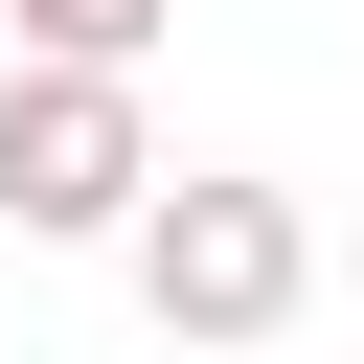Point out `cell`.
<instances>
[{
    "label": "cell",
    "instance_id": "cell-3",
    "mask_svg": "<svg viewBox=\"0 0 364 364\" xmlns=\"http://www.w3.org/2000/svg\"><path fill=\"white\" fill-rule=\"evenodd\" d=\"M159 23H182V0H0V46H23V68H114V91L159 68Z\"/></svg>",
    "mask_w": 364,
    "mask_h": 364
},
{
    "label": "cell",
    "instance_id": "cell-2",
    "mask_svg": "<svg viewBox=\"0 0 364 364\" xmlns=\"http://www.w3.org/2000/svg\"><path fill=\"white\" fill-rule=\"evenodd\" d=\"M136 205H159V114H136L114 68H0V228L114 250Z\"/></svg>",
    "mask_w": 364,
    "mask_h": 364
},
{
    "label": "cell",
    "instance_id": "cell-1",
    "mask_svg": "<svg viewBox=\"0 0 364 364\" xmlns=\"http://www.w3.org/2000/svg\"><path fill=\"white\" fill-rule=\"evenodd\" d=\"M114 250H136V318H159V341H273V318L318 296L296 182H250V159H159V205H136Z\"/></svg>",
    "mask_w": 364,
    "mask_h": 364
}]
</instances>
